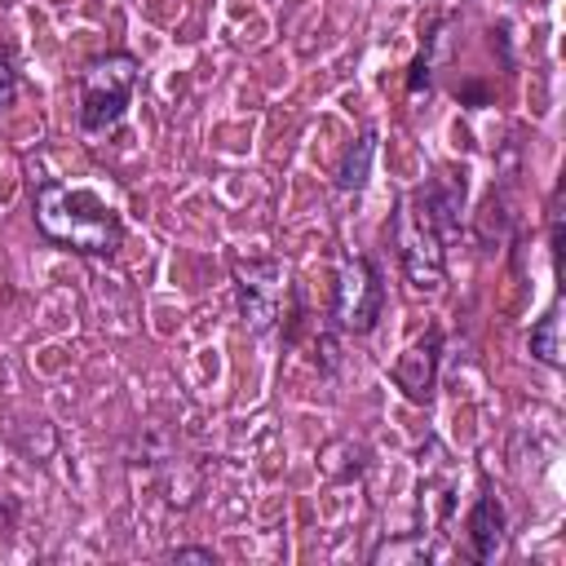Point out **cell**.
I'll use <instances>...</instances> for the list:
<instances>
[{"mask_svg": "<svg viewBox=\"0 0 566 566\" xmlns=\"http://www.w3.org/2000/svg\"><path fill=\"white\" fill-rule=\"evenodd\" d=\"M371 155H376V133L367 128V133L345 150V159H340V168H336V186H340V190H358V186L367 181Z\"/></svg>", "mask_w": 566, "mask_h": 566, "instance_id": "cell-9", "label": "cell"}, {"mask_svg": "<svg viewBox=\"0 0 566 566\" xmlns=\"http://www.w3.org/2000/svg\"><path fill=\"white\" fill-rule=\"evenodd\" d=\"M420 88H429V57L424 53L407 66V93H420Z\"/></svg>", "mask_w": 566, "mask_h": 566, "instance_id": "cell-11", "label": "cell"}, {"mask_svg": "<svg viewBox=\"0 0 566 566\" xmlns=\"http://www.w3.org/2000/svg\"><path fill=\"white\" fill-rule=\"evenodd\" d=\"M385 314V274L371 256H354L340 279H336V296H332V323L349 336H367Z\"/></svg>", "mask_w": 566, "mask_h": 566, "instance_id": "cell-3", "label": "cell"}, {"mask_svg": "<svg viewBox=\"0 0 566 566\" xmlns=\"http://www.w3.org/2000/svg\"><path fill=\"white\" fill-rule=\"evenodd\" d=\"M464 531H469L473 557L478 562H495V553L504 544V504L495 495H478V504L464 517Z\"/></svg>", "mask_w": 566, "mask_h": 566, "instance_id": "cell-8", "label": "cell"}, {"mask_svg": "<svg viewBox=\"0 0 566 566\" xmlns=\"http://www.w3.org/2000/svg\"><path fill=\"white\" fill-rule=\"evenodd\" d=\"M137 88V57L128 53H106L84 66L80 80V128L84 133H111L124 124L128 102Z\"/></svg>", "mask_w": 566, "mask_h": 566, "instance_id": "cell-2", "label": "cell"}, {"mask_svg": "<svg viewBox=\"0 0 566 566\" xmlns=\"http://www.w3.org/2000/svg\"><path fill=\"white\" fill-rule=\"evenodd\" d=\"M389 234H394V248H398V265L407 274V283L416 292H438L442 287V239L407 208L398 203L394 217H389Z\"/></svg>", "mask_w": 566, "mask_h": 566, "instance_id": "cell-5", "label": "cell"}, {"mask_svg": "<svg viewBox=\"0 0 566 566\" xmlns=\"http://www.w3.org/2000/svg\"><path fill=\"white\" fill-rule=\"evenodd\" d=\"M442 243L447 239H455V230H460V212H464V177H433V181H424L420 190H411L407 199H402Z\"/></svg>", "mask_w": 566, "mask_h": 566, "instance_id": "cell-7", "label": "cell"}, {"mask_svg": "<svg viewBox=\"0 0 566 566\" xmlns=\"http://www.w3.org/2000/svg\"><path fill=\"white\" fill-rule=\"evenodd\" d=\"M172 562H203V566H212L217 557H212V548H177Z\"/></svg>", "mask_w": 566, "mask_h": 566, "instance_id": "cell-13", "label": "cell"}, {"mask_svg": "<svg viewBox=\"0 0 566 566\" xmlns=\"http://www.w3.org/2000/svg\"><path fill=\"white\" fill-rule=\"evenodd\" d=\"M35 221L53 243L84 252V256H111L124 239L119 217L93 190L66 186L57 177H44L35 186Z\"/></svg>", "mask_w": 566, "mask_h": 566, "instance_id": "cell-1", "label": "cell"}, {"mask_svg": "<svg viewBox=\"0 0 566 566\" xmlns=\"http://www.w3.org/2000/svg\"><path fill=\"white\" fill-rule=\"evenodd\" d=\"M234 292H239L243 327L270 332L283 318V296H287V270H283V261H274V256L234 261Z\"/></svg>", "mask_w": 566, "mask_h": 566, "instance_id": "cell-4", "label": "cell"}, {"mask_svg": "<svg viewBox=\"0 0 566 566\" xmlns=\"http://www.w3.org/2000/svg\"><path fill=\"white\" fill-rule=\"evenodd\" d=\"M438 354H442V327H429L424 336H416L398 363L389 367L394 385L416 402V407H429L433 402V380H438Z\"/></svg>", "mask_w": 566, "mask_h": 566, "instance_id": "cell-6", "label": "cell"}, {"mask_svg": "<svg viewBox=\"0 0 566 566\" xmlns=\"http://www.w3.org/2000/svg\"><path fill=\"white\" fill-rule=\"evenodd\" d=\"M557 327H562V314L557 305L531 327V354L544 363V367H562V340H557Z\"/></svg>", "mask_w": 566, "mask_h": 566, "instance_id": "cell-10", "label": "cell"}, {"mask_svg": "<svg viewBox=\"0 0 566 566\" xmlns=\"http://www.w3.org/2000/svg\"><path fill=\"white\" fill-rule=\"evenodd\" d=\"M13 97H18V75H13V66L0 57V111L13 106Z\"/></svg>", "mask_w": 566, "mask_h": 566, "instance_id": "cell-12", "label": "cell"}]
</instances>
